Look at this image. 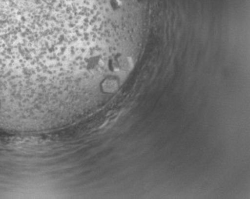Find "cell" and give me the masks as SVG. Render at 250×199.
Instances as JSON below:
<instances>
[{
  "mask_svg": "<svg viewBox=\"0 0 250 199\" xmlns=\"http://www.w3.org/2000/svg\"><path fill=\"white\" fill-rule=\"evenodd\" d=\"M25 112L58 116L106 66L125 0H8Z\"/></svg>",
  "mask_w": 250,
  "mask_h": 199,
  "instance_id": "1",
  "label": "cell"
}]
</instances>
